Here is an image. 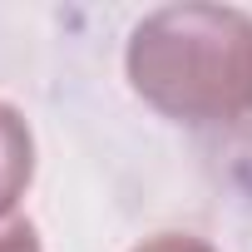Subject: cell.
Returning <instances> with one entry per match:
<instances>
[{
  "label": "cell",
  "mask_w": 252,
  "mask_h": 252,
  "mask_svg": "<svg viewBox=\"0 0 252 252\" xmlns=\"http://www.w3.org/2000/svg\"><path fill=\"white\" fill-rule=\"evenodd\" d=\"M35 178V134L15 104L0 99V222L15 218V203L25 198Z\"/></svg>",
  "instance_id": "2"
},
{
  "label": "cell",
  "mask_w": 252,
  "mask_h": 252,
  "mask_svg": "<svg viewBox=\"0 0 252 252\" xmlns=\"http://www.w3.org/2000/svg\"><path fill=\"white\" fill-rule=\"evenodd\" d=\"M134 252H218V247H208L203 237H188V232H158V237L139 242Z\"/></svg>",
  "instance_id": "4"
},
{
  "label": "cell",
  "mask_w": 252,
  "mask_h": 252,
  "mask_svg": "<svg viewBox=\"0 0 252 252\" xmlns=\"http://www.w3.org/2000/svg\"><path fill=\"white\" fill-rule=\"evenodd\" d=\"M0 252H45L40 247V232H35V222L30 218H5L0 222Z\"/></svg>",
  "instance_id": "3"
},
{
  "label": "cell",
  "mask_w": 252,
  "mask_h": 252,
  "mask_svg": "<svg viewBox=\"0 0 252 252\" xmlns=\"http://www.w3.org/2000/svg\"><path fill=\"white\" fill-rule=\"evenodd\" d=\"M134 94L178 124H237L252 114V15L232 5H163L124 50Z\"/></svg>",
  "instance_id": "1"
}]
</instances>
